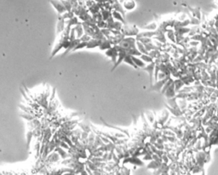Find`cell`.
Returning <instances> with one entry per match:
<instances>
[{"instance_id": "cell-1", "label": "cell", "mask_w": 218, "mask_h": 175, "mask_svg": "<svg viewBox=\"0 0 218 175\" xmlns=\"http://www.w3.org/2000/svg\"><path fill=\"white\" fill-rule=\"evenodd\" d=\"M20 114L26 122L28 147L38 168L48 167L62 159L78 139L77 119L62 108L56 89L49 85L21 90Z\"/></svg>"}]
</instances>
